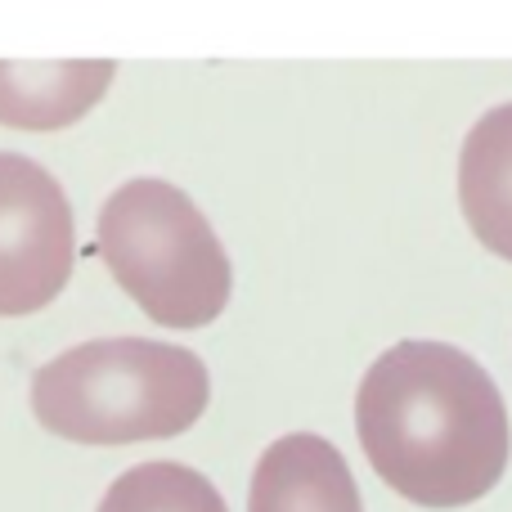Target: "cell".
I'll return each instance as SVG.
<instances>
[{
	"mask_svg": "<svg viewBox=\"0 0 512 512\" xmlns=\"http://www.w3.org/2000/svg\"><path fill=\"white\" fill-rule=\"evenodd\" d=\"M99 512H230L221 490L185 463H140L108 486Z\"/></svg>",
	"mask_w": 512,
	"mask_h": 512,
	"instance_id": "cell-8",
	"label": "cell"
},
{
	"mask_svg": "<svg viewBox=\"0 0 512 512\" xmlns=\"http://www.w3.org/2000/svg\"><path fill=\"white\" fill-rule=\"evenodd\" d=\"M248 512H364V504L337 445L315 432H292L256 463Z\"/></svg>",
	"mask_w": 512,
	"mask_h": 512,
	"instance_id": "cell-5",
	"label": "cell"
},
{
	"mask_svg": "<svg viewBox=\"0 0 512 512\" xmlns=\"http://www.w3.org/2000/svg\"><path fill=\"white\" fill-rule=\"evenodd\" d=\"M212 400L207 364L185 346L104 337L32 373V414L77 445H131L180 436Z\"/></svg>",
	"mask_w": 512,
	"mask_h": 512,
	"instance_id": "cell-2",
	"label": "cell"
},
{
	"mask_svg": "<svg viewBox=\"0 0 512 512\" xmlns=\"http://www.w3.org/2000/svg\"><path fill=\"white\" fill-rule=\"evenodd\" d=\"M364 459L409 504L463 508L508 468V409L490 373L445 342H396L355 396Z\"/></svg>",
	"mask_w": 512,
	"mask_h": 512,
	"instance_id": "cell-1",
	"label": "cell"
},
{
	"mask_svg": "<svg viewBox=\"0 0 512 512\" xmlns=\"http://www.w3.org/2000/svg\"><path fill=\"white\" fill-rule=\"evenodd\" d=\"M113 59L77 63H5L0 59V126L14 131H63L81 122L113 86Z\"/></svg>",
	"mask_w": 512,
	"mask_h": 512,
	"instance_id": "cell-6",
	"label": "cell"
},
{
	"mask_svg": "<svg viewBox=\"0 0 512 512\" xmlns=\"http://www.w3.org/2000/svg\"><path fill=\"white\" fill-rule=\"evenodd\" d=\"M459 203L472 234L512 261V104L490 108L463 140Z\"/></svg>",
	"mask_w": 512,
	"mask_h": 512,
	"instance_id": "cell-7",
	"label": "cell"
},
{
	"mask_svg": "<svg viewBox=\"0 0 512 512\" xmlns=\"http://www.w3.org/2000/svg\"><path fill=\"white\" fill-rule=\"evenodd\" d=\"M72 207L23 153H0V319L45 310L72 279Z\"/></svg>",
	"mask_w": 512,
	"mask_h": 512,
	"instance_id": "cell-4",
	"label": "cell"
},
{
	"mask_svg": "<svg viewBox=\"0 0 512 512\" xmlns=\"http://www.w3.org/2000/svg\"><path fill=\"white\" fill-rule=\"evenodd\" d=\"M99 256L162 328H203L230 306L234 270L185 189L126 180L99 212Z\"/></svg>",
	"mask_w": 512,
	"mask_h": 512,
	"instance_id": "cell-3",
	"label": "cell"
}]
</instances>
